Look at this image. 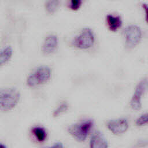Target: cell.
<instances>
[{
  "instance_id": "obj_15",
  "label": "cell",
  "mask_w": 148,
  "mask_h": 148,
  "mask_svg": "<svg viewBox=\"0 0 148 148\" xmlns=\"http://www.w3.org/2000/svg\"><path fill=\"white\" fill-rule=\"evenodd\" d=\"M135 123L138 126H142L148 124V113L143 114L139 117L136 120Z\"/></svg>"
},
{
  "instance_id": "obj_7",
  "label": "cell",
  "mask_w": 148,
  "mask_h": 148,
  "mask_svg": "<svg viewBox=\"0 0 148 148\" xmlns=\"http://www.w3.org/2000/svg\"><path fill=\"white\" fill-rule=\"evenodd\" d=\"M129 125L127 119L120 118L112 120L107 123V127L114 135H120L125 132Z\"/></svg>"
},
{
  "instance_id": "obj_11",
  "label": "cell",
  "mask_w": 148,
  "mask_h": 148,
  "mask_svg": "<svg viewBox=\"0 0 148 148\" xmlns=\"http://www.w3.org/2000/svg\"><path fill=\"white\" fill-rule=\"evenodd\" d=\"M32 133L39 142H43L47 138L45 129L40 126H35L32 128Z\"/></svg>"
},
{
  "instance_id": "obj_14",
  "label": "cell",
  "mask_w": 148,
  "mask_h": 148,
  "mask_svg": "<svg viewBox=\"0 0 148 148\" xmlns=\"http://www.w3.org/2000/svg\"><path fill=\"white\" fill-rule=\"evenodd\" d=\"M68 109V105L66 102H62L61 103L53 112V116L54 117H57L62 113L66 111Z\"/></svg>"
},
{
  "instance_id": "obj_2",
  "label": "cell",
  "mask_w": 148,
  "mask_h": 148,
  "mask_svg": "<svg viewBox=\"0 0 148 148\" xmlns=\"http://www.w3.org/2000/svg\"><path fill=\"white\" fill-rule=\"evenodd\" d=\"M94 126L91 119H87L73 124L68 128L69 133L77 141H84Z\"/></svg>"
},
{
  "instance_id": "obj_13",
  "label": "cell",
  "mask_w": 148,
  "mask_h": 148,
  "mask_svg": "<svg viewBox=\"0 0 148 148\" xmlns=\"http://www.w3.org/2000/svg\"><path fill=\"white\" fill-rule=\"evenodd\" d=\"M59 1L57 0L47 1L45 2V6L47 11L50 13L56 12L58 7Z\"/></svg>"
},
{
  "instance_id": "obj_5",
  "label": "cell",
  "mask_w": 148,
  "mask_h": 148,
  "mask_svg": "<svg viewBox=\"0 0 148 148\" xmlns=\"http://www.w3.org/2000/svg\"><path fill=\"white\" fill-rule=\"evenodd\" d=\"M125 38V46L128 49H132L140 41L142 33L139 27L135 24L127 25L123 30Z\"/></svg>"
},
{
  "instance_id": "obj_1",
  "label": "cell",
  "mask_w": 148,
  "mask_h": 148,
  "mask_svg": "<svg viewBox=\"0 0 148 148\" xmlns=\"http://www.w3.org/2000/svg\"><path fill=\"white\" fill-rule=\"evenodd\" d=\"M20 98L19 91L14 87H5L0 91V109L2 111H9L14 108Z\"/></svg>"
},
{
  "instance_id": "obj_8",
  "label": "cell",
  "mask_w": 148,
  "mask_h": 148,
  "mask_svg": "<svg viewBox=\"0 0 148 148\" xmlns=\"http://www.w3.org/2000/svg\"><path fill=\"white\" fill-rule=\"evenodd\" d=\"M58 45V38L54 34H49L45 39L42 45V51L45 54L53 53Z\"/></svg>"
},
{
  "instance_id": "obj_17",
  "label": "cell",
  "mask_w": 148,
  "mask_h": 148,
  "mask_svg": "<svg viewBox=\"0 0 148 148\" xmlns=\"http://www.w3.org/2000/svg\"><path fill=\"white\" fill-rule=\"evenodd\" d=\"M148 146V139L139 140L134 146V148H144Z\"/></svg>"
},
{
  "instance_id": "obj_18",
  "label": "cell",
  "mask_w": 148,
  "mask_h": 148,
  "mask_svg": "<svg viewBox=\"0 0 148 148\" xmlns=\"http://www.w3.org/2000/svg\"><path fill=\"white\" fill-rule=\"evenodd\" d=\"M142 6L145 12V20L147 23H148V5L146 3H142Z\"/></svg>"
},
{
  "instance_id": "obj_4",
  "label": "cell",
  "mask_w": 148,
  "mask_h": 148,
  "mask_svg": "<svg viewBox=\"0 0 148 148\" xmlns=\"http://www.w3.org/2000/svg\"><path fill=\"white\" fill-rule=\"evenodd\" d=\"M95 42V36L93 31L90 28L86 27L75 36L73 45L79 49H86L92 47Z\"/></svg>"
},
{
  "instance_id": "obj_10",
  "label": "cell",
  "mask_w": 148,
  "mask_h": 148,
  "mask_svg": "<svg viewBox=\"0 0 148 148\" xmlns=\"http://www.w3.org/2000/svg\"><path fill=\"white\" fill-rule=\"evenodd\" d=\"M107 25L110 30L117 31L122 25V20L120 16L113 14H108L106 17Z\"/></svg>"
},
{
  "instance_id": "obj_3",
  "label": "cell",
  "mask_w": 148,
  "mask_h": 148,
  "mask_svg": "<svg viewBox=\"0 0 148 148\" xmlns=\"http://www.w3.org/2000/svg\"><path fill=\"white\" fill-rule=\"evenodd\" d=\"M51 76L49 67L42 65L35 69L27 77V84L29 87H35L47 82Z\"/></svg>"
},
{
  "instance_id": "obj_12",
  "label": "cell",
  "mask_w": 148,
  "mask_h": 148,
  "mask_svg": "<svg viewBox=\"0 0 148 148\" xmlns=\"http://www.w3.org/2000/svg\"><path fill=\"white\" fill-rule=\"evenodd\" d=\"M12 49L10 46H8L2 49L0 53V65L7 62L11 58L12 55Z\"/></svg>"
},
{
  "instance_id": "obj_19",
  "label": "cell",
  "mask_w": 148,
  "mask_h": 148,
  "mask_svg": "<svg viewBox=\"0 0 148 148\" xmlns=\"http://www.w3.org/2000/svg\"><path fill=\"white\" fill-rule=\"evenodd\" d=\"M45 148H64V146L62 143L57 142V143H55L54 144H53L51 146H49V147H45Z\"/></svg>"
},
{
  "instance_id": "obj_16",
  "label": "cell",
  "mask_w": 148,
  "mask_h": 148,
  "mask_svg": "<svg viewBox=\"0 0 148 148\" xmlns=\"http://www.w3.org/2000/svg\"><path fill=\"white\" fill-rule=\"evenodd\" d=\"M82 3V2L80 0H72L69 2V6L72 10H77L80 7Z\"/></svg>"
},
{
  "instance_id": "obj_9",
  "label": "cell",
  "mask_w": 148,
  "mask_h": 148,
  "mask_svg": "<svg viewBox=\"0 0 148 148\" xmlns=\"http://www.w3.org/2000/svg\"><path fill=\"white\" fill-rule=\"evenodd\" d=\"M90 148H108V142L101 132L97 131L93 134L90 140Z\"/></svg>"
},
{
  "instance_id": "obj_6",
  "label": "cell",
  "mask_w": 148,
  "mask_h": 148,
  "mask_svg": "<svg viewBox=\"0 0 148 148\" xmlns=\"http://www.w3.org/2000/svg\"><path fill=\"white\" fill-rule=\"evenodd\" d=\"M148 90V77L142 79L136 85L130 101V106L134 110H138L142 108V99Z\"/></svg>"
}]
</instances>
